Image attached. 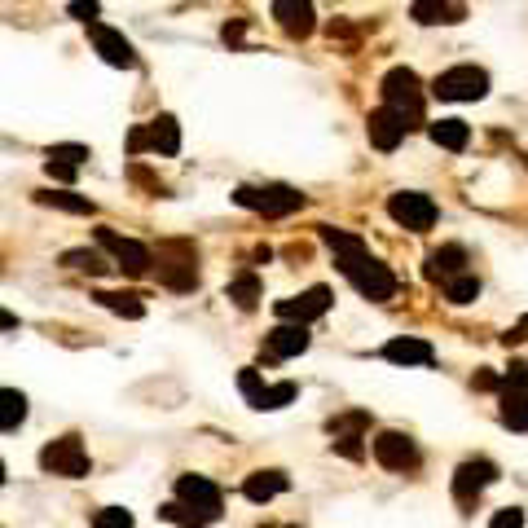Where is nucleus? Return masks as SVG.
Wrapping results in <instances>:
<instances>
[{"mask_svg": "<svg viewBox=\"0 0 528 528\" xmlns=\"http://www.w3.org/2000/svg\"><path fill=\"white\" fill-rule=\"evenodd\" d=\"M335 264H339V273L357 286V295H366L370 304H388L396 295V273L383 260H374L366 247L348 251V256H335Z\"/></svg>", "mask_w": 528, "mask_h": 528, "instance_id": "f257e3e1", "label": "nucleus"}, {"mask_svg": "<svg viewBox=\"0 0 528 528\" xmlns=\"http://www.w3.org/2000/svg\"><path fill=\"white\" fill-rule=\"evenodd\" d=\"M379 93H383V106L401 110V115L410 119V128L423 124V106H427V97H423V80H418L410 66H392V71L379 80Z\"/></svg>", "mask_w": 528, "mask_h": 528, "instance_id": "f03ea898", "label": "nucleus"}, {"mask_svg": "<svg viewBox=\"0 0 528 528\" xmlns=\"http://www.w3.org/2000/svg\"><path fill=\"white\" fill-rule=\"evenodd\" d=\"M159 282L168 291H194L198 286V247L185 238H168L159 242Z\"/></svg>", "mask_w": 528, "mask_h": 528, "instance_id": "7ed1b4c3", "label": "nucleus"}, {"mask_svg": "<svg viewBox=\"0 0 528 528\" xmlns=\"http://www.w3.org/2000/svg\"><path fill=\"white\" fill-rule=\"evenodd\" d=\"M234 203L247 207V212H260L269 220L278 216H291L304 207V194L295 190V185H238L234 190Z\"/></svg>", "mask_w": 528, "mask_h": 528, "instance_id": "20e7f679", "label": "nucleus"}, {"mask_svg": "<svg viewBox=\"0 0 528 528\" xmlns=\"http://www.w3.org/2000/svg\"><path fill=\"white\" fill-rule=\"evenodd\" d=\"M88 467H93V462H88V449H84V440L75 436V432L40 449V471H49V476L84 480V476H88Z\"/></svg>", "mask_w": 528, "mask_h": 528, "instance_id": "39448f33", "label": "nucleus"}, {"mask_svg": "<svg viewBox=\"0 0 528 528\" xmlns=\"http://www.w3.org/2000/svg\"><path fill=\"white\" fill-rule=\"evenodd\" d=\"M432 93L440 102H480L489 93V71H480V66H449V71L436 75Z\"/></svg>", "mask_w": 528, "mask_h": 528, "instance_id": "423d86ee", "label": "nucleus"}, {"mask_svg": "<svg viewBox=\"0 0 528 528\" xmlns=\"http://www.w3.org/2000/svg\"><path fill=\"white\" fill-rule=\"evenodd\" d=\"M388 216L410 234H427L436 225V203L432 194H418V190H396L388 198Z\"/></svg>", "mask_w": 528, "mask_h": 528, "instance_id": "0eeeda50", "label": "nucleus"}, {"mask_svg": "<svg viewBox=\"0 0 528 528\" xmlns=\"http://www.w3.org/2000/svg\"><path fill=\"white\" fill-rule=\"evenodd\" d=\"M330 304H335V291H330V286H308V291L291 295V300H278L273 304V313H278V322L308 326V322H317V317H326Z\"/></svg>", "mask_w": 528, "mask_h": 528, "instance_id": "6e6552de", "label": "nucleus"}, {"mask_svg": "<svg viewBox=\"0 0 528 528\" xmlns=\"http://www.w3.org/2000/svg\"><path fill=\"white\" fill-rule=\"evenodd\" d=\"M176 502H185L190 511H198L207 524H216L220 511H225V493H220V484H212L207 476H181L176 480Z\"/></svg>", "mask_w": 528, "mask_h": 528, "instance_id": "1a4fd4ad", "label": "nucleus"}, {"mask_svg": "<svg viewBox=\"0 0 528 528\" xmlns=\"http://www.w3.org/2000/svg\"><path fill=\"white\" fill-rule=\"evenodd\" d=\"M97 242L115 256V269H124L128 278H141V273H150V264H154V256H150V247H141V242H132V238H119L115 229H97Z\"/></svg>", "mask_w": 528, "mask_h": 528, "instance_id": "9d476101", "label": "nucleus"}, {"mask_svg": "<svg viewBox=\"0 0 528 528\" xmlns=\"http://www.w3.org/2000/svg\"><path fill=\"white\" fill-rule=\"evenodd\" d=\"M498 480V467H493L489 458H467L462 467L454 471V502L458 506H476L480 493L489 489V484Z\"/></svg>", "mask_w": 528, "mask_h": 528, "instance_id": "9b49d317", "label": "nucleus"}, {"mask_svg": "<svg viewBox=\"0 0 528 528\" xmlns=\"http://www.w3.org/2000/svg\"><path fill=\"white\" fill-rule=\"evenodd\" d=\"M374 449V462L388 471H414L418 467V445L405 432H379L370 440Z\"/></svg>", "mask_w": 528, "mask_h": 528, "instance_id": "f8f14e48", "label": "nucleus"}, {"mask_svg": "<svg viewBox=\"0 0 528 528\" xmlns=\"http://www.w3.org/2000/svg\"><path fill=\"white\" fill-rule=\"evenodd\" d=\"M88 40H93L97 58L106 66H119V71H132V66H137V49H132L115 27H106V22H88Z\"/></svg>", "mask_w": 528, "mask_h": 528, "instance_id": "ddd939ff", "label": "nucleus"}, {"mask_svg": "<svg viewBox=\"0 0 528 528\" xmlns=\"http://www.w3.org/2000/svg\"><path fill=\"white\" fill-rule=\"evenodd\" d=\"M405 132H410V119H405L401 110H392V106L370 110V119H366V137H370V146H374V150H396V146L405 141Z\"/></svg>", "mask_w": 528, "mask_h": 528, "instance_id": "4468645a", "label": "nucleus"}, {"mask_svg": "<svg viewBox=\"0 0 528 528\" xmlns=\"http://www.w3.org/2000/svg\"><path fill=\"white\" fill-rule=\"evenodd\" d=\"M308 344H313V335H308V326H300V322H278L264 335V348H269L273 361L300 357V352H308Z\"/></svg>", "mask_w": 528, "mask_h": 528, "instance_id": "2eb2a0df", "label": "nucleus"}, {"mask_svg": "<svg viewBox=\"0 0 528 528\" xmlns=\"http://www.w3.org/2000/svg\"><path fill=\"white\" fill-rule=\"evenodd\" d=\"M84 159H88V146H80V141H62V146H49V154H44V172H49L53 181L71 185Z\"/></svg>", "mask_w": 528, "mask_h": 528, "instance_id": "dca6fc26", "label": "nucleus"}, {"mask_svg": "<svg viewBox=\"0 0 528 528\" xmlns=\"http://www.w3.org/2000/svg\"><path fill=\"white\" fill-rule=\"evenodd\" d=\"M423 273L432 282H440V286H445L449 278H458V273H467V247H458V242H445V247L427 251Z\"/></svg>", "mask_w": 528, "mask_h": 528, "instance_id": "f3484780", "label": "nucleus"}, {"mask_svg": "<svg viewBox=\"0 0 528 528\" xmlns=\"http://www.w3.org/2000/svg\"><path fill=\"white\" fill-rule=\"evenodd\" d=\"M273 18L291 40L313 36V0H273Z\"/></svg>", "mask_w": 528, "mask_h": 528, "instance_id": "a211bd4d", "label": "nucleus"}, {"mask_svg": "<svg viewBox=\"0 0 528 528\" xmlns=\"http://www.w3.org/2000/svg\"><path fill=\"white\" fill-rule=\"evenodd\" d=\"M286 489H291V476H286V471H278V467L251 471V476L242 480V498H247V502H273Z\"/></svg>", "mask_w": 528, "mask_h": 528, "instance_id": "6ab92c4d", "label": "nucleus"}, {"mask_svg": "<svg viewBox=\"0 0 528 528\" xmlns=\"http://www.w3.org/2000/svg\"><path fill=\"white\" fill-rule=\"evenodd\" d=\"M383 357H388L392 366H432V344L414 339V335H396L383 344Z\"/></svg>", "mask_w": 528, "mask_h": 528, "instance_id": "aec40b11", "label": "nucleus"}, {"mask_svg": "<svg viewBox=\"0 0 528 528\" xmlns=\"http://www.w3.org/2000/svg\"><path fill=\"white\" fill-rule=\"evenodd\" d=\"M150 150L154 154H181V124L172 115H154L150 119Z\"/></svg>", "mask_w": 528, "mask_h": 528, "instance_id": "412c9836", "label": "nucleus"}, {"mask_svg": "<svg viewBox=\"0 0 528 528\" xmlns=\"http://www.w3.org/2000/svg\"><path fill=\"white\" fill-rule=\"evenodd\" d=\"M427 137L436 141L440 150H467V141H471V128L462 124V119H436L432 128H427Z\"/></svg>", "mask_w": 528, "mask_h": 528, "instance_id": "4be33fe9", "label": "nucleus"}, {"mask_svg": "<svg viewBox=\"0 0 528 528\" xmlns=\"http://www.w3.org/2000/svg\"><path fill=\"white\" fill-rule=\"evenodd\" d=\"M225 295H229V300H234V304L242 308V313H251V308L260 304V295H264V286H260V273H251V269H247V273H238V278L225 286Z\"/></svg>", "mask_w": 528, "mask_h": 528, "instance_id": "5701e85b", "label": "nucleus"}, {"mask_svg": "<svg viewBox=\"0 0 528 528\" xmlns=\"http://www.w3.org/2000/svg\"><path fill=\"white\" fill-rule=\"evenodd\" d=\"M40 207H58V212H71V216H93V203L84 194H71V190H40L36 194Z\"/></svg>", "mask_w": 528, "mask_h": 528, "instance_id": "b1692460", "label": "nucleus"}, {"mask_svg": "<svg viewBox=\"0 0 528 528\" xmlns=\"http://www.w3.org/2000/svg\"><path fill=\"white\" fill-rule=\"evenodd\" d=\"M410 18L418 27H436V22H458V9L449 5V0H414Z\"/></svg>", "mask_w": 528, "mask_h": 528, "instance_id": "393cba45", "label": "nucleus"}, {"mask_svg": "<svg viewBox=\"0 0 528 528\" xmlns=\"http://www.w3.org/2000/svg\"><path fill=\"white\" fill-rule=\"evenodd\" d=\"M93 300L102 304V308H110V313L128 317V322H137V317H146V304H141L132 291H97Z\"/></svg>", "mask_w": 528, "mask_h": 528, "instance_id": "a878e982", "label": "nucleus"}, {"mask_svg": "<svg viewBox=\"0 0 528 528\" xmlns=\"http://www.w3.org/2000/svg\"><path fill=\"white\" fill-rule=\"evenodd\" d=\"M0 405H5V410H0V432H18L22 418H27V396L18 388H5L0 392Z\"/></svg>", "mask_w": 528, "mask_h": 528, "instance_id": "bb28decb", "label": "nucleus"}, {"mask_svg": "<svg viewBox=\"0 0 528 528\" xmlns=\"http://www.w3.org/2000/svg\"><path fill=\"white\" fill-rule=\"evenodd\" d=\"M502 423L511 432H528V392H502Z\"/></svg>", "mask_w": 528, "mask_h": 528, "instance_id": "cd10ccee", "label": "nucleus"}, {"mask_svg": "<svg viewBox=\"0 0 528 528\" xmlns=\"http://www.w3.org/2000/svg\"><path fill=\"white\" fill-rule=\"evenodd\" d=\"M445 300L449 304H476L480 300V278L476 273H458V278L445 282Z\"/></svg>", "mask_w": 528, "mask_h": 528, "instance_id": "c85d7f7f", "label": "nucleus"}, {"mask_svg": "<svg viewBox=\"0 0 528 528\" xmlns=\"http://www.w3.org/2000/svg\"><path fill=\"white\" fill-rule=\"evenodd\" d=\"M317 234H322V242H326L330 251H335V256H348V251H361V247H366V242H361L357 234H348V229H335V225H322Z\"/></svg>", "mask_w": 528, "mask_h": 528, "instance_id": "c756f323", "label": "nucleus"}, {"mask_svg": "<svg viewBox=\"0 0 528 528\" xmlns=\"http://www.w3.org/2000/svg\"><path fill=\"white\" fill-rule=\"evenodd\" d=\"M62 264H66V269H80V273H106L110 269V264L97 256V251H84V247L62 251Z\"/></svg>", "mask_w": 528, "mask_h": 528, "instance_id": "7c9ffc66", "label": "nucleus"}, {"mask_svg": "<svg viewBox=\"0 0 528 528\" xmlns=\"http://www.w3.org/2000/svg\"><path fill=\"white\" fill-rule=\"evenodd\" d=\"M159 515H163V520H168V524H181V528H207V520H203V515H198V511H190V506H185V502H163V506H159Z\"/></svg>", "mask_w": 528, "mask_h": 528, "instance_id": "2f4dec72", "label": "nucleus"}, {"mask_svg": "<svg viewBox=\"0 0 528 528\" xmlns=\"http://www.w3.org/2000/svg\"><path fill=\"white\" fill-rule=\"evenodd\" d=\"M238 392L247 396L251 410H260V401H264V392H269V383H264L256 370H238Z\"/></svg>", "mask_w": 528, "mask_h": 528, "instance_id": "473e14b6", "label": "nucleus"}, {"mask_svg": "<svg viewBox=\"0 0 528 528\" xmlns=\"http://www.w3.org/2000/svg\"><path fill=\"white\" fill-rule=\"evenodd\" d=\"M295 396H300V388H295V383H269V392H264L260 410H282V405H291Z\"/></svg>", "mask_w": 528, "mask_h": 528, "instance_id": "72a5a7b5", "label": "nucleus"}, {"mask_svg": "<svg viewBox=\"0 0 528 528\" xmlns=\"http://www.w3.org/2000/svg\"><path fill=\"white\" fill-rule=\"evenodd\" d=\"M93 528H132V515L124 506H106V511L93 515Z\"/></svg>", "mask_w": 528, "mask_h": 528, "instance_id": "f704fd0d", "label": "nucleus"}, {"mask_svg": "<svg viewBox=\"0 0 528 528\" xmlns=\"http://www.w3.org/2000/svg\"><path fill=\"white\" fill-rule=\"evenodd\" d=\"M502 392H528V366L524 361H511V370L502 374Z\"/></svg>", "mask_w": 528, "mask_h": 528, "instance_id": "c9c22d12", "label": "nucleus"}, {"mask_svg": "<svg viewBox=\"0 0 528 528\" xmlns=\"http://www.w3.org/2000/svg\"><path fill=\"white\" fill-rule=\"evenodd\" d=\"M489 528H524V511L520 506H502V511H493Z\"/></svg>", "mask_w": 528, "mask_h": 528, "instance_id": "e433bc0d", "label": "nucleus"}, {"mask_svg": "<svg viewBox=\"0 0 528 528\" xmlns=\"http://www.w3.org/2000/svg\"><path fill=\"white\" fill-rule=\"evenodd\" d=\"M66 14H71V18H80L84 27H88V22H97V14H102V5H97V0H71V5H66Z\"/></svg>", "mask_w": 528, "mask_h": 528, "instance_id": "4c0bfd02", "label": "nucleus"}, {"mask_svg": "<svg viewBox=\"0 0 528 528\" xmlns=\"http://www.w3.org/2000/svg\"><path fill=\"white\" fill-rule=\"evenodd\" d=\"M128 176H132L137 185H146V190H154V194H168V190H163V181H159V176H150L146 168H137V163L128 168Z\"/></svg>", "mask_w": 528, "mask_h": 528, "instance_id": "58836bf2", "label": "nucleus"}, {"mask_svg": "<svg viewBox=\"0 0 528 528\" xmlns=\"http://www.w3.org/2000/svg\"><path fill=\"white\" fill-rule=\"evenodd\" d=\"M128 150H132V154H141V150H150V128H146V124H141V128H132V132H128Z\"/></svg>", "mask_w": 528, "mask_h": 528, "instance_id": "ea45409f", "label": "nucleus"}, {"mask_svg": "<svg viewBox=\"0 0 528 528\" xmlns=\"http://www.w3.org/2000/svg\"><path fill=\"white\" fill-rule=\"evenodd\" d=\"M524 339H528V313H524L511 330H506V335H502V344H524Z\"/></svg>", "mask_w": 528, "mask_h": 528, "instance_id": "a19ab883", "label": "nucleus"}, {"mask_svg": "<svg viewBox=\"0 0 528 528\" xmlns=\"http://www.w3.org/2000/svg\"><path fill=\"white\" fill-rule=\"evenodd\" d=\"M476 388H484V392H498V388H502V379H498L493 370H480V374H476Z\"/></svg>", "mask_w": 528, "mask_h": 528, "instance_id": "79ce46f5", "label": "nucleus"}, {"mask_svg": "<svg viewBox=\"0 0 528 528\" xmlns=\"http://www.w3.org/2000/svg\"><path fill=\"white\" fill-rule=\"evenodd\" d=\"M260 528H295V524H260Z\"/></svg>", "mask_w": 528, "mask_h": 528, "instance_id": "37998d69", "label": "nucleus"}]
</instances>
